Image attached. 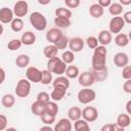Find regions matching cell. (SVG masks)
<instances>
[{
    "mask_svg": "<svg viewBox=\"0 0 131 131\" xmlns=\"http://www.w3.org/2000/svg\"><path fill=\"white\" fill-rule=\"evenodd\" d=\"M58 111H59V108L55 101H49L48 103H46V114L55 117L57 115Z\"/></svg>",
    "mask_w": 131,
    "mask_h": 131,
    "instance_id": "obj_32",
    "label": "cell"
},
{
    "mask_svg": "<svg viewBox=\"0 0 131 131\" xmlns=\"http://www.w3.org/2000/svg\"><path fill=\"white\" fill-rule=\"evenodd\" d=\"M13 19V12L8 7L0 8V21L2 24H9Z\"/></svg>",
    "mask_w": 131,
    "mask_h": 131,
    "instance_id": "obj_14",
    "label": "cell"
},
{
    "mask_svg": "<svg viewBox=\"0 0 131 131\" xmlns=\"http://www.w3.org/2000/svg\"><path fill=\"white\" fill-rule=\"evenodd\" d=\"M53 78H52V73H50L47 70L42 71V78H41V82L43 85H48L50 83H52Z\"/></svg>",
    "mask_w": 131,
    "mask_h": 131,
    "instance_id": "obj_36",
    "label": "cell"
},
{
    "mask_svg": "<svg viewBox=\"0 0 131 131\" xmlns=\"http://www.w3.org/2000/svg\"><path fill=\"white\" fill-rule=\"evenodd\" d=\"M20 41H21V44L24 45H28V46L33 45L36 42V35L31 31H27L21 35Z\"/></svg>",
    "mask_w": 131,
    "mask_h": 131,
    "instance_id": "obj_17",
    "label": "cell"
},
{
    "mask_svg": "<svg viewBox=\"0 0 131 131\" xmlns=\"http://www.w3.org/2000/svg\"><path fill=\"white\" fill-rule=\"evenodd\" d=\"M74 129L75 131H91L88 122L83 119H79L74 122Z\"/></svg>",
    "mask_w": 131,
    "mask_h": 131,
    "instance_id": "obj_24",
    "label": "cell"
},
{
    "mask_svg": "<svg viewBox=\"0 0 131 131\" xmlns=\"http://www.w3.org/2000/svg\"><path fill=\"white\" fill-rule=\"evenodd\" d=\"M64 4L69 8H77L80 5V0H64Z\"/></svg>",
    "mask_w": 131,
    "mask_h": 131,
    "instance_id": "obj_45",
    "label": "cell"
},
{
    "mask_svg": "<svg viewBox=\"0 0 131 131\" xmlns=\"http://www.w3.org/2000/svg\"><path fill=\"white\" fill-rule=\"evenodd\" d=\"M64 73H66V76L68 79H75V78L79 77V75H80L79 69L76 66H68Z\"/></svg>",
    "mask_w": 131,
    "mask_h": 131,
    "instance_id": "obj_29",
    "label": "cell"
},
{
    "mask_svg": "<svg viewBox=\"0 0 131 131\" xmlns=\"http://www.w3.org/2000/svg\"><path fill=\"white\" fill-rule=\"evenodd\" d=\"M59 60H60V58H59V57H57V56H55V57H53V58L48 59V61H47V71H49L50 73H52V71H53L54 67L56 66V63H57Z\"/></svg>",
    "mask_w": 131,
    "mask_h": 131,
    "instance_id": "obj_43",
    "label": "cell"
},
{
    "mask_svg": "<svg viewBox=\"0 0 131 131\" xmlns=\"http://www.w3.org/2000/svg\"><path fill=\"white\" fill-rule=\"evenodd\" d=\"M130 122H131V119H130V116L127 115V114H120L117 118V125H119L120 127L122 128H126L130 125Z\"/></svg>",
    "mask_w": 131,
    "mask_h": 131,
    "instance_id": "obj_26",
    "label": "cell"
},
{
    "mask_svg": "<svg viewBox=\"0 0 131 131\" xmlns=\"http://www.w3.org/2000/svg\"><path fill=\"white\" fill-rule=\"evenodd\" d=\"M123 90L126 93H131V79L130 80H126V82L123 85Z\"/></svg>",
    "mask_w": 131,
    "mask_h": 131,
    "instance_id": "obj_47",
    "label": "cell"
},
{
    "mask_svg": "<svg viewBox=\"0 0 131 131\" xmlns=\"http://www.w3.org/2000/svg\"><path fill=\"white\" fill-rule=\"evenodd\" d=\"M129 62V57L126 53L124 52H118L115 54L114 56V63L115 66H117L118 68H125L126 66H128Z\"/></svg>",
    "mask_w": 131,
    "mask_h": 131,
    "instance_id": "obj_11",
    "label": "cell"
},
{
    "mask_svg": "<svg viewBox=\"0 0 131 131\" xmlns=\"http://www.w3.org/2000/svg\"><path fill=\"white\" fill-rule=\"evenodd\" d=\"M31 92V83L27 79H20L15 87V93L16 96L20 98L27 97Z\"/></svg>",
    "mask_w": 131,
    "mask_h": 131,
    "instance_id": "obj_4",
    "label": "cell"
},
{
    "mask_svg": "<svg viewBox=\"0 0 131 131\" xmlns=\"http://www.w3.org/2000/svg\"><path fill=\"white\" fill-rule=\"evenodd\" d=\"M7 127V118L4 115H0V131L5 130Z\"/></svg>",
    "mask_w": 131,
    "mask_h": 131,
    "instance_id": "obj_46",
    "label": "cell"
},
{
    "mask_svg": "<svg viewBox=\"0 0 131 131\" xmlns=\"http://www.w3.org/2000/svg\"><path fill=\"white\" fill-rule=\"evenodd\" d=\"M108 11L112 15L114 16H119L122 11H123V6L118 3V2H115V3H112L110 6H108Z\"/></svg>",
    "mask_w": 131,
    "mask_h": 131,
    "instance_id": "obj_31",
    "label": "cell"
},
{
    "mask_svg": "<svg viewBox=\"0 0 131 131\" xmlns=\"http://www.w3.org/2000/svg\"><path fill=\"white\" fill-rule=\"evenodd\" d=\"M78 81H79V84L82 87H84V88H89L95 82L92 73L91 72H88V71L81 73L79 75V77H78Z\"/></svg>",
    "mask_w": 131,
    "mask_h": 131,
    "instance_id": "obj_8",
    "label": "cell"
},
{
    "mask_svg": "<svg viewBox=\"0 0 131 131\" xmlns=\"http://www.w3.org/2000/svg\"><path fill=\"white\" fill-rule=\"evenodd\" d=\"M50 96H49V94L47 93V92H44V91H42V92H39L38 93V95H37V100L38 101H40V102H43V103H48L50 100Z\"/></svg>",
    "mask_w": 131,
    "mask_h": 131,
    "instance_id": "obj_42",
    "label": "cell"
},
{
    "mask_svg": "<svg viewBox=\"0 0 131 131\" xmlns=\"http://www.w3.org/2000/svg\"><path fill=\"white\" fill-rule=\"evenodd\" d=\"M57 53H58V49H57V48L55 47V45H53V44L47 45V46H45L44 49H43V54H44V56L47 57L48 59L57 56Z\"/></svg>",
    "mask_w": 131,
    "mask_h": 131,
    "instance_id": "obj_21",
    "label": "cell"
},
{
    "mask_svg": "<svg viewBox=\"0 0 131 131\" xmlns=\"http://www.w3.org/2000/svg\"><path fill=\"white\" fill-rule=\"evenodd\" d=\"M53 45H55V47L59 50V49H66L69 45V38L64 35H62Z\"/></svg>",
    "mask_w": 131,
    "mask_h": 131,
    "instance_id": "obj_35",
    "label": "cell"
},
{
    "mask_svg": "<svg viewBox=\"0 0 131 131\" xmlns=\"http://www.w3.org/2000/svg\"><path fill=\"white\" fill-rule=\"evenodd\" d=\"M106 48L105 46H97L92 55V71L102 70L106 68Z\"/></svg>",
    "mask_w": 131,
    "mask_h": 131,
    "instance_id": "obj_1",
    "label": "cell"
},
{
    "mask_svg": "<svg viewBox=\"0 0 131 131\" xmlns=\"http://www.w3.org/2000/svg\"><path fill=\"white\" fill-rule=\"evenodd\" d=\"M125 24H131V11H127L124 13V15L122 16Z\"/></svg>",
    "mask_w": 131,
    "mask_h": 131,
    "instance_id": "obj_48",
    "label": "cell"
},
{
    "mask_svg": "<svg viewBox=\"0 0 131 131\" xmlns=\"http://www.w3.org/2000/svg\"><path fill=\"white\" fill-rule=\"evenodd\" d=\"M62 36V32L57 28H52L46 33V40L52 44H54L60 37Z\"/></svg>",
    "mask_w": 131,
    "mask_h": 131,
    "instance_id": "obj_15",
    "label": "cell"
},
{
    "mask_svg": "<svg viewBox=\"0 0 131 131\" xmlns=\"http://www.w3.org/2000/svg\"><path fill=\"white\" fill-rule=\"evenodd\" d=\"M30 23L37 31H44L46 29V27H47L46 17L41 12H38V11H35V12L31 13Z\"/></svg>",
    "mask_w": 131,
    "mask_h": 131,
    "instance_id": "obj_2",
    "label": "cell"
},
{
    "mask_svg": "<svg viewBox=\"0 0 131 131\" xmlns=\"http://www.w3.org/2000/svg\"><path fill=\"white\" fill-rule=\"evenodd\" d=\"M26 77L29 82L40 83L42 78V71H40L36 67H29L26 71Z\"/></svg>",
    "mask_w": 131,
    "mask_h": 131,
    "instance_id": "obj_6",
    "label": "cell"
},
{
    "mask_svg": "<svg viewBox=\"0 0 131 131\" xmlns=\"http://www.w3.org/2000/svg\"><path fill=\"white\" fill-rule=\"evenodd\" d=\"M5 131H6V130H5Z\"/></svg>",
    "mask_w": 131,
    "mask_h": 131,
    "instance_id": "obj_58",
    "label": "cell"
},
{
    "mask_svg": "<svg viewBox=\"0 0 131 131\" xmlns=\"http://www.w3.org/2000/svg\"><path fill=\"white\" fill-rule=\"evenodd\" d=\"M38 3H39V4H43V5H44V4H49V3H50V0H47V1H41V0H39Z\"/></svg>",
    "mask_w": 131,
    "mask_h": 131,
    "instance_id": "obj_56",
    "label": "cell"
},
{
    "mask_svg": "<svg viewBox=\"0 0 131 131\" xmlns=\"http://www.w3.org/2000/svg\"><path fill=\"white\" fill-rule=\"evenodd\" d=\"M54 25L56 26L57 29H62V28H69L71 25V20L69 18H64V17H59V16H55L54 18Z\"/></svg>",
    "mask_w": 131,
    "mask_h": 131,
    "instance_id": "obj_30",
    "label": "cell"
},
{
    "mask_svg": "<svg viewBox=\"0 0 131 131\" xmlns=\"http://www.w3.org/2000/svg\"><path fill=\"white\" fill-rule=\"evenodd\" d=\"M100 131H113V124H105L101 127Z\"/></svg>",
    "mask_w": 131,
    "mask_h": 131,
    "instance_id": "obj_50",
    "label": "cell"
},
{
    "mask_svg": "<svg viewBox=\"0 0 131 131\" xmlns=\"http://www.w3.org/2000/svg\"><path fill=\"white\" fill-rule=\"evenodd\" d=\"M82 118L88 123L94 122L98 118V111L94 106H86L82 111Z\"/></svg>",
    "mask_w": 131,
    "mask_h": 131,
    "instance_id": "obj_9",
    "label": "cell"
},
{
    "mask_svg": "<svg viewBox=\"0 0 131 131\" xmlns=\"http://www.w3.org/2000/svg\"><path fill=\"white\" fill-rule=\"evenodd\" d=\"M21 45H23V44H21V41H20L19 39H12V40H10V41L8 42L7 48H8L10 51H14V50L19 49Z\"/></svg>",
    "mask_w": 131,
    "mask_h": 131,
    "instance_id": "obj_39",
    "label": "cell"
},
{
    "mask_svg": "<svg viewBox=\"0 0 131 131\" xmlns=\"http://www.w3.org/2000/svg\"><path fill=\"white\" fill-rule=\"evenodd\" d=\"M68 46L70 48V51H72L73 53L74 52H80L84 48V40L79 38V37L72 38L71 40H69Z\"/></svg>",
    "mask_w": 131,
    "mask_h": 131,
    "instance_id": "obj_10",
    "label": "cell"
},
{
    "mask_svg": "<svg viewBox=\"0 0 131 131\" xmlns=\"http://www.w3.org/2000/svg\"><path fill=\"white\" fill-rule=\"evenodd\" d=\"M94 80L98 81V82H102L104 80H106L107 76H108V70L107 68H104L102 70H96V71H91Z\"/></svg>",
    "mask_w": 131,
    "mask_h": 131,
    "instance_id": "obj_20",
    "label": "cell"
},
{
    "mask_svg": "<svg viewBox=\"0 0 131 131\" xmlns=\"http://www.w3.org/2000/svg\"><path fill=\"white\" fill-rule=\"evenodd\" d=\"M4 80H5V71L2 68H0V85L4 82Z\"/></svg>",
    "mask_w": 131,
    "mask_h": 131,
    "instance_id": "obj_51",
    "label": "cell"
},
{
    "mask_svg": "<svg viewBox=\"0 0 131 131\" xmlns=\"http://www.w3.org/2000/svg\"><path fill=\"white\" fill-rule=\"evenodd\" d=\"M97 4L100 5L102 8H104V7H108L112 4V1L111 0H99Z\"/></svg>",
    "mask_w": 131,
    "mask_h": 131,
    "instance_id": "obj_49",
    "label": "cell"
},
{
    "mask_svg": "<svg viewBox=\"0 0 131 131\" xmlns=\"http://www.w3.org/2000/svg\"><path fill=\"white\" fill-rule=\"evenodd\" d=\"M60 59H61L66 64H70V63H72V62L75 60V55H74V53H73L72 51L67 50V51H64V52L62 53Z\"/></svg>",
    "mask_w": 131,
    "mask_h": 131,
    "instance_id": "obj_38",
    "label": "cell"
},
{
    "mask_svg": "<svg viewBox=\"0 0 131 131\" xmlns=\"http://www.w3.org/2000/svg\"><path fill=\"white\" fill-rule=\"evenodd\" d=\"M122 77L124 79H126V80H130L131 79V67L130 66H126L125 68H123Z\"/></svg>",
    "mask_w": 131,
    "mask_h": 131,
    "instance_id": "obj_44",
    "label": "cell"
},
{
    "mask_svg": "<svg viewBox=\"0 0 131 131\" xmlns=\"http://www.w3.org/2000/svg\"><path fill=\"white\" fill-rule=\"evenodd\" d=\"M86 44L89 48L91 49H95L97 46H98V40L96 37L94 36H89L87 39H86Z\"/></svg>",
    "mask_w": 131,
    "mask_h": 131,
    "instance_id": "obj_40",
    "label": "cell"
},
{
    "mask_svg": "<svg viewBox=\"0 0 131 131\" xmlns=\"http://www.w3.org/2000/svg\"><path fill=\"white\" fill-rule=\"evenodd\" d=\"M29 11V5H28V2L27 1H24V0H20V1H17L14 6H13V15H15L17 18H21L23 16H25Z\"/></svg>",
    "mask_w": 131,
    "mask_h": 131,
    "instance_id": "obj_7",
    "label": "cell"
},
{
    "mask_svg": "<svg viewBox=\"0 0 131 131\" xmlns=\"http://www.w3.org/2000/svg\"><path fill=\"white\" fill-rule=\"evenodd\" d=\"M89 14L94 18H99L103 14V8L97 3H94L89 8Z\"/></svg>",
    "mask_w": 131,
    "mask_h": 131,
    "instance_id": "obj_23",
    "label": "cell"
},
{
    "mask_svg": "<svg viewBox=\"0 0 131 131\" xmlns=\"http://www.w3.org/2000/svg\"><path fill=\"white\" fill-rule=\"evenodd\" d=\"M29 63H30V56L27 54H19L15 59V64L20 69L27 68Z\"/></svg>",
    "mask_w": 131,
    "mask_h": 131,
    "instance_id": "obj_25",
    "label": "cell"
},
{
    "mask_svg": "<svg viewBox=\"0 0 131 131\" xmlns=\"http://www.w3.org/2000/svg\"><path fill=\"white\" fill-rule=\"evenodd\" d=\"M77 97L79 102H81L82 104H88L95 99L96 94H95V91L90 88H83L78 92Z\"/></svg>",
    "mask_w": 131,
    "mask_h": 131,
    "instance_id": "obj_3",
    "label": "cell"
},
{
    "mask_svg": "<svg viewBox=\"0 0 131 131\" xmlns=\"http://www.w3.org/2000/svg\"><path fill=\"white\" fill-rule=\"evenodd\" d=\"M3 31H4V29H3V26L0 24V36L3 34Z\"/></svg>",
    "mask_w": 131,
    "mask_h": 131,
    "instance_id": "obj_57",
    "label": "cell"
},
{
    "mask_svg": "<svg viewBox=\"0 0 131 131\" xmlns=\"http://www.w3.org/2000/svg\"><path fill=\"white\" fill-rule=\"evenodd\" d=\"M41 121L45 124V125H48V126H50L51 124H53L54 122H55V117H53V116H50V115H48V114H44V115H42L41 117Z\"/></svg>",
    "mask_w": 131,
    "mask_h": 131,
    "instance_id": "obj_41",
    "label": "cell"
},
{
    "mask_svg": "<svg viewBox=\"0 0 131 131\" xmlns=\"http://www.w3.org/2000/svg\"><path fill=\"white\" fill-rule=\"evenodd\" d=\"M120 4L123 6V5H129L131 4V0H121L120 1Z\"/></svg>",
    "mask_w": 131,
    "mask_h": 131,
    "instance_id": "obj_55",
    "label": "cell"
},
{
    "mask_svg": "<svg viewBox=\"0 0 131 131\" xmlns=\"http://www.w3.org/2000/svg\"><path fill=\"white\" fill-rule=\"evenodd\" d=\"M115 43L120 46V47H125L128 45L129 43V38H128V35L124 34V33H119L117 34L116 38H115Z\"/></svg>",
    "mask_w": 131,
    "mask_h": 131,
    "instance_id": "obj_27",
    "label": "cell"
},
{
    "mask_svg": "<svg viewBox=\"0 0 131 131\" xmlns=\"http://www.w3.org/2000/svg\"><path fill=\"white\" fill-rule=\"evenodd\" d=\"M68 119L70 120V121H77V120H79V119H81V117H82V111H81V108L80 107H78V106H72V107H70L69 108V111H68Z\"/></svg>",
    "mask_w": 131,
    "mask_h": 131,
    "instance_id": "obj_19",
    "label": "cell"
},
{
    "mask_svg": "<svg viewBox=\"0 0 131 131\" xmlns=\"http://www.w3.org/2000/svg\"><path fill=\"white\" fill-rule=\"evenodd\" d=\"M10 28H11V30L13 32H16V33L17 32H20L23 30V28H24V21H23V19L21 18H17V17L13 18L12 21L10 23Z\"/></svg>",
    "mask_w": 131,
    "mask_h": 131,
    "instance_id": "obj_33",
    "label": "cell"
},
{
    "mask_svg": "<svg viewBox=\"0 0 131 131\" xmlns=\"http://www.w3.org/2000/svg\"><path fill=\"white\" fill-rule=\"evenodd\" d=\"M72 129H73L72 122L67 118H62L55 124L53 131H72Z\"/></svg>",
    "mask_w": 131,
    "mask_h": 131,
    "instance_id": "obj_12",
    "label": "cell"
},
{
    "mask_svg": "<svg viewBox=\"0 0 131 131\" xmlns=\"http://www.w3.org/2000/svg\"><path fill=\"white\" fill-rule=\"evenodd\" d=\"M31 111L34 115H36L38 117H41L42 115H44L46 113V103H43V102H40V101L36 100L35 102L32 103Z\"/></svg>",
    "mask_w": 131,
    "mask_h": 131,
    "instance_id": "obj_16",
    "label": "cell"
},
{
    "mask_svg": "<svg viewBox=\"0 0 131 131\" xmlns=\"http://www.w3.org/2000/svg\"><path fill=\"white\" fill-rule=\"evenodd\" d=\"M67 88L62 87V86H56V87H53V90L50 94V98L53 100V101H59L61 100L66 93H67Z\"/></svg>",
    "mask_w": 131,
    "mask_h": 131,
    "instance_id": "obj_13",
    "label": "cell"
},
{
    "mask_svg": "<svg viewBox=\"0 0 131 131\" xmlns=\"http://www.w3.org/2000/svg\"><path fill=\"white\" fill-rule=\"evenodd\" d=\"M97 40H98V43L101 44V46L108 45L112 42V34L107 30H102L100 31Z\"/></svg>",
    "mask_w": 131,
    "mask_h": 131,
    "instance_id": "obj_18",
    "label": "cell"
},
{
    "mask_svg": "<svg viewBox=\"0 0 131 131\" xmlns=\"http://www.w3.org/2000/svg\"><path fill=\"white\" fill-rule=\"evenodd\" d=\"M52 85L53 87H56V86H62L64 88H69L70 86V81L67 77H63V76H58L56 77L53 81H52Z\"/></svg>",
    "mask_w": 131,
    "mask_h": 131,
    "instance_id": "obj_28",
    "label": "cell"
},
{
    "mask_svg": "<svg viewBox=\"0 0 131 131\" xmlns=\"http://www.w3.org/2000/svg\"><path fill=\"white\" fill-rule=\"evenodd\" d=\"M55 15L59 17H64V18H71L72 17V11L69 8L64 7H58L55 9Z\"/></svg>",
    "mask_w": 131,
    "mask_h": 131,
    "instance_id": "obj_34",
    "label": "cell"
},
{
    "mask_svg": "<svg viewBox=\"0 0 131 131\" xmlns=\"http://www.w3.org/2000/svg\"><path fill=\"white\" fill-rule=\"evenodd\" d=\"M124 27H125V21H124L123 17H122V16H114V17L110 20V25H108L110 30H108V32H110L111 34H112V33H114V34H119V33L123 30Z\"/></svg>",
    "mask_w": 131,
    "mask_h": 131,
    "instance_id": "obj_5",
    "label": "cell"
},
{
    "mask_svg": "<svg viewBox=\"0 0 131 131\" xmlns=\"http://www.w3.org/2000/svg\"><path fill=\"white\" fill-rule=\"evenodd\" d=\"M130 105H131V100H128L127 104H126V110H127V115L131 114V110H130Z\"/></svg>",
    "mask_w": 131,
    "mask_h": 131,
    "instance_id": "obj_54",
    "label": "cell"
},
{
    "mask_svg": "<svg viewBox=\"0 0 131 131\" xmlns=\"http://www.w3.org/2000/svg\"><path fill=\"white\" fill-rule=\"evenodd\" d=\"M39 131H53V128H51V127L48 126V125H45V126L41 127V128L39 129Z\"/></svg>",
    "mask_w": 131,
    "mask_h": 131,
    "instance_id": "obj_53",
    "label": "cell"
},
{
    "mask_svg": "<svg viewBox=\"0 0 131 131\" xmlns=\"http://www.w3.org/2000/svg\"><path fill=\"white\" fill-rule=\"evenodd\" d=\"M125 128L120 127L119 125H117L116 123H113V131H124Z\"/></svg>",
    "mask_w": 131,
    "mask_h": 131,
    "instance_id": "obj_52",
    "label": "cell"
},
{
    "mask_svg": "<svg viewBox=\"0 0 131 131\" xmlns=\"http://www.w3.org/2000/svg\"><path fill=\"white\" fill-rule=\"evenodd\" d=\"M1 103L4 107L6 108H10L14 105L15 103V97L14 95L10 94V93H7V94H4L1 98Z\"/></svg>",
    "mask_w": 131,
    "mask_h": 131,
    "instance_id": "obj_22",
    "label": "cell"
},
{
    "mask_svg": "<svg viewBox=\"0 0 131 131\" xmlns=\"http://www.w3.org/2000/svg\"><path fill=\"white\" fill-rule=\"evenodd\" d=\"M66 70H67V64L60 59V60L56 63V66L54 67L52 73H53V74H56V75H58V76H60V75L64 74Z\"/></svg>",
    "mask_w": 131,
    "mask_h": 131,
    "instance_id": "obj_37",
    "label": "cell"
}]
</instances>
